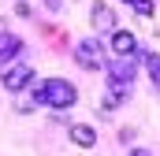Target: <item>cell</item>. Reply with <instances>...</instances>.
I'll return each mask as SVG.
<instances>
[{
    "instance_id": "8992f818",
    "label": "cell",
    "mask_w": 160,
    "mask_h": 156,
    "mask_svg": "<svg viewBox=\"0 0 160 156\" xmlns=\"http://www.w3.org/2000/svg\"><path fill=\"white\" fill-rule=\"evenodd\" d=\"M89 22H93L97 30H116V15H112V7H108L104 0H97V4H93V11H89Z\"/></svg>"
},
{
    "instance_id": "7c38bea8",
    "label": "cell",
    "mask_w": 160,
    "mask_h": 156,
    "mask_svg": "<svg viewBox=\"0 0 160 156\" xmlns=\"http://www.w3.org/2000/svg\"><path fill=\"white\" fill-rule=\"evenodd\" d=\"M48 4H56V0H48Z\"/></svg>"
},
{
    "instance_id": "6da1fadb",
    "label": "cell",
    "mask_w": 160,
    "mask_h": 156,
    "mask_svg": "<svg viewBox=\"0 0 160 156\" xmlns=\"http://www.w3.org/2000/svg\"><path fill=\"white\" fill-rule=\"evenodd\" d=\"M34 100L45 108H71L78 100V89L67 82V78H45L34 85Z\"/></svg>"
},
{
    "instance_id": "5b68a950",
    "label": "cell",
    "mask_w": 160,
    "mask_h": 156,
    "mask_svg": "<svg viewBox=\"0 0 160 156\" xmlns=\"http://www.w3.org/2000/svg\"><path fill=\"white\" fill-rule=\"evenodd\" d=\"M112 52L116 56H138V37L130 34V30H112Z\"/></svg>"
},
{
    "instance_id": "ba28073f",
    "label": "cell",
    "mask_w": 160,
    "mask_h": 156,
    "mask_svg": "<svg viewBox=\"0 0 160 156\" xmlns=\"http://www.w3.org/2000/svg\"><path fill=\"white\" fill-rule=\"evenodd\" d=\"M71 138H75L78 149H93V145H97V134H93V126H86V123L71 126Z\"/></svg>"
},
{
    "instance_id": "277c9868",
    "label": "cell",
    "mask_w": 160,
    "mask_h": 156,
    "mask_svg": "<svg viewBox=\"0 0 160 156\" xmlns=\"http://www.w3.org/2000/svg\"><path fill=\"white\" fill-rule=\"evenodd\" d=\"M34 82V71L30 67H11V71H4V78H0V85L8 89V93H19V89H26Z\"/></svg>"
},
{
    "instance_id": "7a4b0ae2",
    "label": "cell",
    "mask_w": 160,
    "mask_h": 156,
    "mask_svg": "<svg viewBox=\"0 0 160 156\" xmlns=\"http://www.w3.org/2000/svg\"><path fill=\"white\" fill-rule=\"evenodd\" d=\"M75 60H78V67H86V71H101L104 67V45L97 37L75 41Z\"/></svg>"
},
{
    "instance_id": "30bf717a",
    "label": "cell",
    "mask_w": 160,
    "mask_h": 156,
    "mask_svg": "<svg viewBox=\"0 0 160 156\" xmlns=\"http://www.w3.org/2000/svg\"><path fill=\"white\" fill-rule=\"evenodd\" d=\"M130 7L138 15H153V0H130Z\"/></svg>"
},
{
    "instance_id": "3957f363",
    "label": "cell",
    "mask_w": 160,
    "mask_h": 156,
    "mask_svg": "<svg viewBox=\"0 0 160 156\" xmlns=\"http://www.w3.org/2000/svg\"><path fill=\"white\" fill-rule=\"evenodd\" d=\"M134 75H138V56H119L116 63H108V85L130 89L134 85Z\"/></svg>"
},
{
    "instance_id": "52a82bcc",
    "label": "cell",
    "mask_w": 160,
    "mask_h": 156,
    "mask_svg": "<svg viewBox=\"0 0 160 156\" xmlns=\"http://www.w3.org/2000/svg\"><path fill=\"white\" fill-rule=\"evenodd\" d=\"M19 52H22V41L15 37V34H0V67H4V63H11Z\"/></svg>"
},
{
    "instance_id": "8fae6325",
    "label": "cell",
    "mask_w": 160,
    "mask_h": 156,
    "mask_svg": "<svg viewBox=\"0 0 160 156\" xmlns=\"http://www.w3.org/2000/svg\"><path fill=\"white\" fill-rule=\"evenodd\" d=\"M130 156H153V153H145V149H134V153H130Z\"/></svg>"
},
{
    "instance_id": "9c48e42d",
    "label": "cell",
    "mask_w": 160,
    "mask_h": 156,
    "mask_svg": "<svg viewBox=\"0 0 160 156\" xmlns=\"http://www.w3.org/2000/svg\"><path fill=\"white\" fill-rule=\"evenodd\" d=\"M145 71H149V78H153V85L160 89V56L157 52H145Z\"/></svg>"
}]
</instances>
